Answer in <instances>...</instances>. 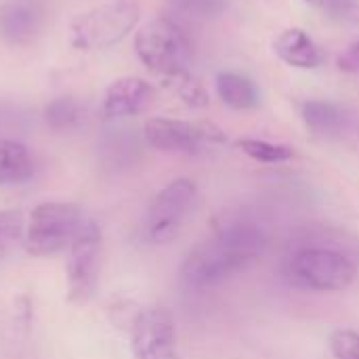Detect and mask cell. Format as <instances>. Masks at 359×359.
Instances as JSON below:
<instances>
[{
  "mask_svg": "<svg viewBox=\"0 0 359 359\" xmlns=\"http://www.w3.org/2000/svg\"><path fill=\"white\" fill-rule=\"evenodd\" d=\"M101 248L99 225L84 219L74 242L67 248V301L86 303L97 286V263Z\"/></svg>",
  "mask_w": 359,
  "mask_h": 359,
  "instance_id": "52a82bcc",
  "label": "cell"
},
{
  "mask_svg": "<svg viewBox=\"0 0 359 359\" xmlns=\"http://www.w3.org/2000/svg\"><path fill=\"white\" fill-rule=\"evenodd\" d=\"M196 183L189 179H177L160 189L145 212V238L151 244L170 242L187 221L196 202Z\"/></svg>",
  "mask_w": 359,
  "mask_h": 359,
  "instance_id": "8992f818",
  "label": "cell"
},
{
  "mask_svg": "<svg viewBox=\"0 0 359 359\" xmlns=\"http://www.w3.org/2000/svg\"><path fill=\"white\" fill-rule=\"evenodd\" d=\"M179 11L194 19H215L225 11L227 0H172Z\"/></svg>",
  "mask_w": 359,
  "mask_h": 359,
  "instance_id": "44dd1931",
  "label": "cell"
},
{
  "mask_svg": "<svg viewBox=\"0 0 359 359\" xmlns=\"http://www.w3.org/2000/svg\"><path fill=\"white\" fill-rule=\"evenodd\" d=\"M303 122L316 135H334L345 126V111L328 101H305L301 105Z\"/></svg>",
  "mask_w": 359,
  "mask_h": 359,
  "instance_id": "9a60e30c",
  "label": "cell"
},
{
  "mask_svg": "<svg viewBox=\"0 0 359 359\" xmlns=\"http://www.w3.org/2000/svg\"><path fill=\"white\" fill-rule=\"evenodd\" d=\"M284 273L297 288L313 292H341L355 282L358 267L337 248L305 246L286 259Z\"/></svg>",
  "mask_w": 359,
  "mask_h": 359,
  "instance_id": "7a4b0ae2",
  "label": "cell"
},
{
  "mask_svg": "<svg viewBox=\"0 0 359 359\" xmlns=\"http://www.w3.org/2000/svg\"><path fill=\"white\" fill-rule=\"evenodd\" d=\"M267 244V231L259 223L246 219L227 221L187 255L181 265V280L189 290L221 286L259 263Z\"/></svg>",
  "mask_w": 359,
  "mask_h": 359,
  "instance_id": "6da1fadb",
  "label": "cell"
},
{
  "mask_svg": "<svg viewBox=\"0 0 359 359\" xmlns=\"http://www.w3.org/2000/svg\"><path fill=\"white\" fill-rule=\"evenodd\" d=\"M328 347L334 359H359V332L355 330H334L330 334Z\"/></svg>",
  "mask_w": 359,
  "mask_h": 359,
  "instance_id": "ffe728a7",
  "label": "cell"
},
{
  "mask_svg": "<svg viewBox=\"0 0 359 359\" xmlns=\"http://www.w3.org/2000/svg\"><path fill=\"white\" fill-rule=\"evenodd\" d=\"M135 50L141 63L162 80L189 72V42L183 29L166 17H158L141 25L135 36Z\"/></svg>",
  "mask_w": 359,
  "mask_h": 359,
  "instance_id": "277c9868",
  "label": "cell"
},
{
  "mask_svg": "<svg viewBox=\"0 0 359 359\" xmlns=\"http://www.w3.org/2000/svg\"><path fill=\"white\" fill-rule=\"evenodd\" d=\"M145 141L166 154H198L210 143L223 141V135L202 122H187L175 118H151L143 126Z\"/></svg>",
  "mask_w": 359,
  "mask_h": 359,
  "instance_id": "ba28073f",
  "label": "cell"
},
{
  "mask_svg": "<svg viewBox=\"0 0 359 359\" xmlns=\"http://www.w3.org/2000/svg\"><path fill=\"white\" fill-rule=\"evenodd\" d=\"M238 147L252 160L263 162V164H280V162H288L294 151L286 145H278V143H269L263 139H240Z\"/></svg>",
  "mask_w": 359,
  "mask_h": 359,
  "instance_id": "e0dca14e",
  "label": "cell"
},
{
  "mask_svg": "<svg viewBox=\"0 0 359 359\" xmlns=\"http://www.w3.org/2000/svg\"><path fill=\"white\" fill-rule=\"evenodd\" d=\"M339 67L345 72H359V40L339 57Z\"/></svg>",
  "mask_w": 359,
  "mask_h": 359,
  "instance_id": "603a6c76",
  "label": "cell"
},
{
  "mask_svg": "<svg viewBox=\"0 0 359 359\" xmlns=\"http://www.w3.org/2000/svg\"><path fill=\"white\" fill-rule=\"evenodd\" d=\"M34 177L29 149L15 139H0V187L21 185Z\"/></svg>",
  "mask_w": 359,
  "mask_h": 359,
  "instance_id": "4fadbf2b",
  "label": "cell"
},
{
  "mask_svg": "<svg viewBox=\"0 0 359 359\" xmlns=\"http://www.w3.org/2000/svg\"><path fill=\"white\" fill-rule=\"evenodd\" d=\"M141 15L137 0H109L76 15L69 23V44L78 50H103L122 42Z\"/></svg>",
  "mask_w": 359,
  "mask_h": 359,
  "instance_id": "3957f363",
  "label": "cell"
},
{
  "mask_svg": "<svg viewBox=\"0 0 359 359\" xmlns=\"http://www.w3.org/2000/svg\"><path fill=\"white\" fill-rule=\"evenodd\" d=\"M130 349L135 359H179L175 320L166 309H143L130 337Z\"/></svg>",
  "mask_w": 359,
  "mask_h": 359,
  "instance_id": "9c48e42d",
  "label": "cell"
},
{
  "mask_svg": "<svg viewBox=\"0 0 359 359\" xmlns=\"http://www.w3.org/2000/svg\"><path fill=\"white\" fill-rule=\"evenodd\" d=\"M217 93L227 107L238 111L252 109L259 103V93L255 84L246 76L236 72H221L217 76Z\"/></svg>",
  "mask_w": 359,
  "mask_h": 359,
  "instance_id": "5bb4252c",
  "label": "cell"
},
{
  "mask_svg": "<svg viewBox=\"0 0 359 359\" xmlns=\"http://www.w3.org/2000/svg\"><path fill=\"white\" fill-rule=\"evenodd\" d=\"M44 8L40 0H8L0 4V38L11 46H25L40 34Z\"/></svg>",
  "mask_w": 359,
  "mask_h": 359,
  "instance_id": "30bf717a",
  "label": "cell"
},
{
  "mask_svg": "<svg viewBox=\"0 0 359 359\" xmlns=\"http://www.w3.org/2000/svg\"><path fill=\"white\" fill-rule=\"evenodd\" d=\"M82 118V105L72 97H59L44 109V120L53 128H69Z\"/></svg>",
  "mask_w": 359,
  "mask_h": 359,
  "instance_id": "d6986e66",
  "label": "cell"
},
{
  "mask_svg": "<svg viewBox=\"0 0 359 359\" xmlns=\"http://www.w3.org/2000/svg\"><path fill=\"white\" fill-rule=\"evenodd\" d=\"M164 84H166L168 88H172V90L179 95V99H181L185 105H189V107H206V105L210 103L208 90H206L204 84H202L196 76H191L189 72L179 74V76H175V78H168V80H164Z\"/></svg>",
  "mask_w": 359,
  "mask_h": 359,
  "instance_id": "2e32d148",
  "label": "cell"
},
{
  "mask_svg": "<svg viewBox=\"0 0 359 359\" xmlns=\"http://www.w3.org/2000/svg\"><path fill=\"white\" fill-rule=\"evenodd\" d=\"M273 50L284 63L299 69H313L324 61V55L313 42V38L301 27L284 29L273 40Z\"/></svg>",
  "mask_w": 359,
  "mask_h": 359,
  "instance_id": "7c38bea8",
  "label": "cell"
},
{
  "mask_svg": "<svg viewBox=\"0 0 359 359\" xmlns=\"http://www.w3.org/2000/svg\"><path fill=\"white\" fill-rule=\"evenodd\" d=\"M324 11L339 21H351L358 17L359 0H324Z\"/></svg>",
  "mask_w": 359,
  "mask_h": 359,
  "instance_id": "7402d4cb",
  "label": "cell"
},
{
  "mask_svg": "<svg viewBox=\"0 0 359 359\" xmlns=\"http://www.w3.org/2000/svg\"><path fill=\"white\" fill-rule=\"evenodd\" d=\"M25 236L23 215L19 210H0V261H4Z\"/></svg>",
  "mask_w": 359,
  "mask_h": 359,
  "instance_id": "ac0fdd59",
  "label": "cell"
},
{
  "mask_svg": "<svg viewBox=\"0 0 359 359\" xmlns=\"http://www.w3.org/2000/svg\"><path fill=\"white\" fill-rule=\"evenodd\" d=\"M154 88L149 82L137 76H124L114 80L101 103V116L105 120H120L139 114L151 101Z\"/></svg>",
  "mask_w": 359,
  "mask_h": 359,
  "instance_id": "8fae6325",
  "label": "cell"
},
{
  "mask_svg": "<svg viewBox=\"0 0 359 359\" xmlns=\"http://www.w3.org/2000/svg\"><path fill=\"white\" fill-rule=\"evenodd\" d=\"M84 217L76 204L44 202L38 204L25 223L23 246L32 257H55L69 248Z\"/></svg>",
  "mask_w": 359,
  "mask_h": 359,
  "instance_id": "5b68a950",
  "label": "cell"
}]
</instances>
